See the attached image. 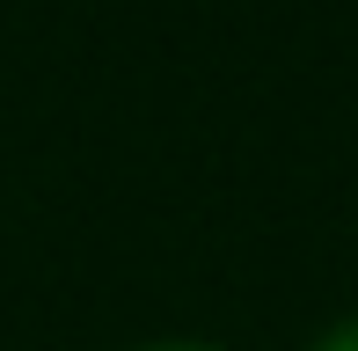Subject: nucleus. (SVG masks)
Segmentation results:
<instances>
[{
  "mask_svg": "<svg viewBox=\"0 0 358 351\" xmlns=\"http://www.w3.org/2000/svg\"><path fill=\"white\" fill-rule=\"evenodd\" d=\"M154 351H205V344H154Z\"/></svg>",
  "mask_w": 358,
  "mask_h": 351,
  "instance_id": "2",
  "label": "nucleus"
},
{
  "mask_svg": "<svg viewBox=\"0 0 358 351\" xmlns=\"http://www.w3.org/2000/svg\"><path fill=\"white\" fill-rule=\"evenodd\" d=\"M315 351H358V315H351V322H336V329H329V337H322Z\"/></svg>",
  "mask_w": 358,
  "mask_h": 351,
  "instance_id": "1",
  "label": "nucleus"
}]
</instances>
